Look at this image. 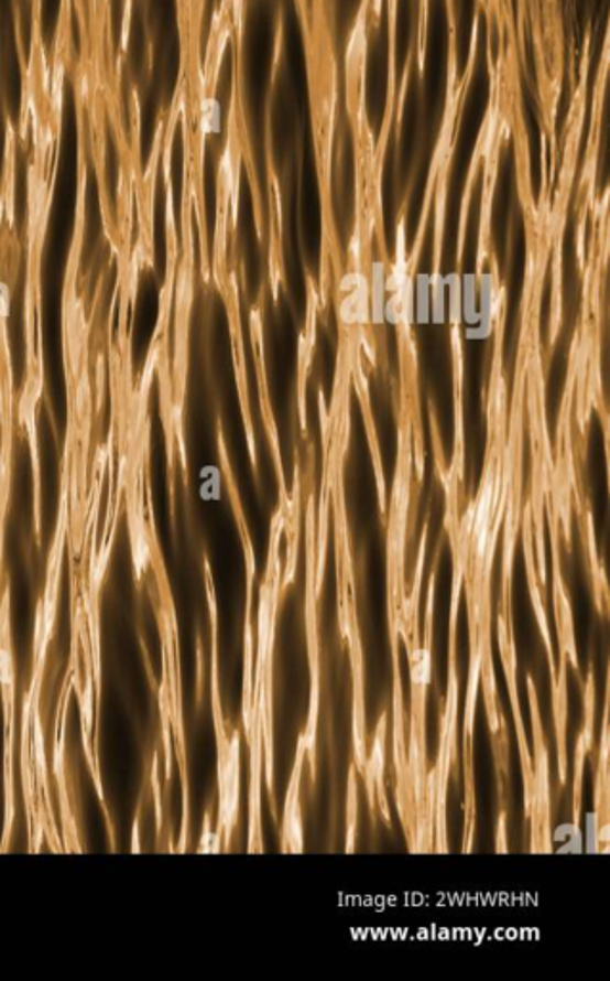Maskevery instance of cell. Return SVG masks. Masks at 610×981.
I'll use <instances>...</instances> for the list:
<instances>
[{
  "mask_svg": "<svg viewBox=\"0 0 610 981\" xmlns=\"http://www.w3.org/2000/svg\"><path fill=\"white\" fill-rule=\"evenodd\" d=\"M211 625H213V715H215V731H217L218 744V830L215 834V853L220 851V840L225 843V851L230 848L232 832L238 822V806H240V739L233 731L232 736H226L225 719L220 710V694H218V664H217V612L211 599Z\"/></svg>",
  "mask_w": 610,
  "mask_h": 981,
  "instance_id": "1",
  "label": "cell"
},
{
  "mask_svg": "<svg viewBox=\"0 0 610 981\" xmlns=\"http://www.w3.org/2000/svg\"><path fill=\"white\" fill-rule=\"evenodd\" d=\"M531 696L532 734H534V762L529 788L524 790L526 819L532 820V853H552V794H549V759L545 747L544 726L540 719L538 698L532 677H526Z\"/></svg>",
  "mask_w": 610,
  "mask_h": 981,
  "instance_id": "2",
  "label": "cell"
},
{
  "mask_svg": "<svg viewBox=\"0 0 610 981\" xmlns=\"http://www.w3.org/2000/svg\"><path fill=\"white\" fill-rule=\"evenodd\" d=\"M498 643H500L503 669H505V679H508L509 682V692H511V702H513V713H515L516 739H519V747H521L524 790H526L532 778V755L529 742H526V733H524L521 710H519V698H516V656L515 640H513V622H508L502 614L498 615Z\"/></svg>",
  "mask_w": 610,
  "mask_h": 981,
  "instance_id": "3",
  "label": "cell"
},
{
  "mask_svg": "<svg viewBox=\"0 0 610 981\" xmlns=\"http://www.w3.org/2000/svg\"><path fill=\"white\" fill-rule=\"evenodd\" d=\"M385 731L386 711L379 719L375 736H373V746H371L370 759L363 765L362 773L363 777H366V790H368L371 815H375V811H379L381 817L385 819L386 824H391L385 790Z\"/></svg>",
  "mask_w": 610,
  "mask_h": 981,
  "instance_id": "4",
  "label": "cell"
},
{
  "mask_svg": "<svg viewBox=\"0 0 610 981\" xmlns=\"http://www.w3.org/2000/svg\"><path fill=\"white\" fill-rule=\"evenodd\" d=\"M305 754V739L301 736L297 762H295L290 790H287V799H285L284 828H282L284 853H301L303 851V830H301V809H298V786H301V783L298 780H301Z\"/></svg>",
  "mask_w": 610,
  "mask_h": 981,
  "instance_id": "5",
  "label": "cell"
},
{
  "mask_svg": "<svg viewBox=\"0 0 610 981\" xmlns=\"http://www.w3.org/2000/svg\"><path fill=\"white\" fill-rule=\"evenodd\" d=\"M204 127L205 131L218 129V104L215 100H207L204 104Z\"/></svg>",
  "mask_w": 610,
  "mask_h": 981,
  "instance_id": "6",
  "label": "cell"
},
{
  "mask_svg": "<svg viewBox=\"0 0 610 981\" xmlns=\"http://www.w3.org/2000/svg\"><path fill=\"white\" fill-rule=\"evenodd\" d=\"M129 23H131V0H127V4H124L123 46L127 44V39H129Z\"/></svg>",
  "mask_w": 610,
  "mask_h": 981,
  "instance_id": "7",
  "label": "cell"
}]
</instances>
